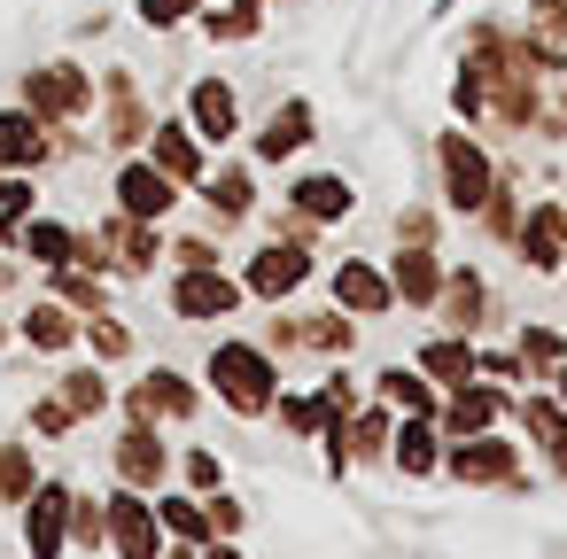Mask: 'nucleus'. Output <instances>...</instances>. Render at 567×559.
<instances>
[{
  "mask_svg": "<svg viewBox=\"0 0 567 559\" xmlns=\"http://www.w3.org/2000/svg\"><path fill=\"white\" fill-rule=\"evenodd\" d=\"M218 381H226V396H234V404H265V358L226 350V358H218Z\"/></svg>",
  "mask_w": 567,
  "mask_h": 559,
  "instance_id": "f257e3e1",
  "label": "nucleus"
},
{
  "mask_svg": "<svg viewBox=\"0 0 567 559\" xmlns=\"http://www.w3.org/2000/svg\"><path fill=\"white\" fill-rule=\"evenodd\" d=\"M117 544H125V559H148V544H156V528H148V513L133 497L117 505Z\"/></svg>",
  "mask_w": 567,
  "mask_h": 559,
  "instance_id": "f03ea898",
  "label": "nucleus"
},
{
  "mask_svg": "<svg viewBox=\"0 0 567 559\" xmlns=\"http://www.w3.org/2000/svg\"><path fill=\"white\" fill-rule=\"evenodd\" d=\"M125 203H133L141 218H156L172 195H164V179H156V172H125Z\"/></svg>",
  "mask_w": 567,
  "mask_h": 559,
  "instance_id": "7ed1b4c3",
  "label": "nucleus"
},
{
  "mask_svg": "<svg viewBox=\"0 0 567 559\" xmlns=\"http://www.w3.org/2000/svg\"><path fill=\"white\" fill-rule=\"evenodd\" d=\"M296 272H303V265H296L288 249H272V265H257V272H249V288H265V296H272V288H288Z\"/></svg>",
  "mask_w": 567,
  "mask_h": 559,
  "instance_id": "20e7f679",
  "label": "nucleus"
},
{
  "mask_svg": "<svg viewBox=\"0 0 567 559\" xmlns=\"http://www.w3.org/2000/svg\"><path fill=\"white\" fill-rule=\"evenodd\" d=\"M55 528H63V497L48 489V497H40V520H32V544H40V551H55Z\"/></svg>",
  "mask_w": 567,
  "mask_h": 559,
  "instance_id": "39448f33",
  "label": "nucleus"
},
{
  "mask_svg": "<svg viewBox=\"0 0 567 559\" xmlns=\"http://www.w3.org/2000/svg\"><path fill=\"white\" fill-rule=\"evenodd\" d=\"M179 303H187V311H226V288H218V280H187Z\"/></svg>",
  "mask_w": 567,
  "mask_h": 559,
  "instance_id": "423d86ee",
  "label": "nucleus"
},
{
  "mask_svg": "<svg viewBox=\"0 0 567 559\" xmlns=\"http://www.w3.org/2000/svg\"><path fill=\"white\" fill-rule=\"evenodd\" d=\"M40 141H32V125L24 117H0V156H32Z\"/></svg>",
  "mask_w": 567,
  "mask_h": 559,
  "instance_id": "0eeeda50",
  "label": "nucleus"
},
{
  "mask_svg": "<svg viewBox=\"0 0 567 559\" xmlns=\"http://www.w3.org/2000/svg\"><path fill=\"white\" fill-rule=\"evenodd\" d=\"M303 203H311V210H327V218H334V210H342V187H334V179H303Z\"/></svg>",
  "mask_w": 567,
  "mask_h": 559,
  "instance_id": "6e6552de",
  "label": "nucleus"
},
{
  "mask_svg": "<svg viewBox=\"0 0 567 559\" xmlns=\"http://www.w3.org/2000/svg\"><path fill=\"white\" fill-rule=\"evenodd\" d=\"M226 117H234V110H226V94H218V86H203V125H210V133H226Z\"/></svg>",
  "mask_w": 567,
  "mask_h": 559,
  "instance_id": "1a4fd4ad",
  "label": "nucleus"
},
{
  "mask_svg": "<svg viewBox=\"0 0 567 559\" xmlns=\"http://www.w3.org/2000/svg\"><path fill=\"white\" fill-rule=\"evenodd\" d=\"M342 296H350V303H381V280H373V272H350Z\"/></svg>",
  "mask_w": 567,
  "mask_h": 559,
  "instance_id": "9d476101",
  "label": "nucleus"
}]
</instances>
